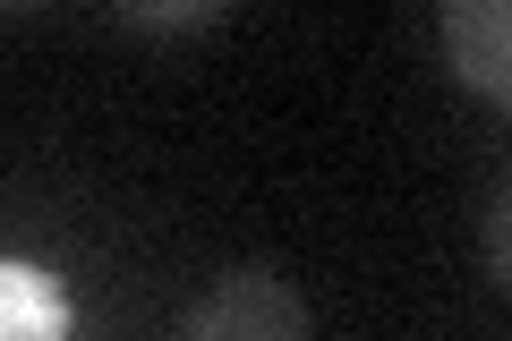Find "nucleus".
<instances>
[{
	"label": "nucleus",
	"instance_id": "f257e3e1",
	"mask_svg": "<svg viewBox=\"0 0 512 341\" xmlns=\"http://www.w3.org/2000/svg\"><path fill=\"white\" fill-rule=\"evenodd\" d=\"M188 341H308V299L274 265H239L214 299L188 307Z\"/></svg>",
	"mask_w": 512,
	"mask_h": 341
},
{
	"label": "nucleus",
	"instance_id": "f03ea898",
	"mask_svg": "<svg viewBox=\"0 0 512 341\" xmlns=\"http://www.w3.org/2000/svg\"><path fill=\"white\" fill-rule=\"evenodd\" d=\"M444 60L478 103H512V0H444Z\"/></svg>",
	"mask_w": 512,
	"mask_h": 341
},
{
	"label": "nucleus",
	"instance_id": "7ed1b4c3",
	"mask_svg": "<svg viewBox=\"0 0 512 341\" xmlns=\"http://www.w3.org/2000/svg\"><path fill=\"white\" fill-rule=\"evenodd\" d=\"M231 0H120L128 26H146V35H197V26H214Z\"/></svg>",
	"mask_w": 512,
	"mask_h": 341
},
{
	"label": "nucleus",
	"instance_id": "20e7f679",
	"mask_svg": "<svg viewBox=\"0 0 512 341\" xmlns=\"http://www.w3.org/2000/svg\"><path fill=\"white\" fill-rule=\"evenodd\" d=\"M0 324H60L52 290H43L26 265H0Z\"/></svg>",
	"mask_w": 512,
	"mask_h": 341
},
{
	"label": "nucleus",
	"instance_id": "39448f33",
	"mask_svg": "<svg viewBox=\"0 0 512 341\" xmlns=\"http://www.w3.org/2000/svg\"><path fill=\"white\" fill-rule=\"evenodd\" d=\"M0 9H9V18H26V9H43V0H0Z\"/></svg>",
	"mask_w": 512,
	"mask_h": 341
}]
</instances>
